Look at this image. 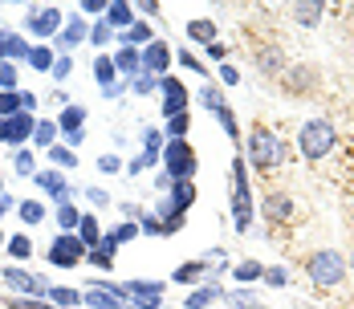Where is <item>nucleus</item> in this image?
Instances as JSON below:
<instances>
[{"instance_id": "39448f33", "label": "nucleus", "mask_w": 354, "mask_h": 309, "mask_svg": "<svg viewBox=\"0 0 354 309\" xmlns=\"http://www.w3.org/2000/svg\"><path fill=\"white\" fill-rule=\"evenodd\" d=\"M82 236H70V232H62L57 241L49 244V265H62V269H77L82 265Z\"/></svg>"}, {"instance_id": "4c0bfd02", "label": "nucleus", "mask_w": 354, "mask_h": 309, "mask_svg": "<svg viewBox=\"0 0 354 309\" xmlns=\"http://www.w3.org/2000/svg\"><path fill=\"white\" fill-rule=\"evenodd\" d=\"M94 265H98V269H110V265H114V248H110V244H98V248H94Z\"/></svg>"}, {"instance_id": "473e14b6", "label": "nucleus", "mask_w": 354, "mask_h": 309, "mask_svg": "<svg viewBox=\"0 0 354 309\" xmlns=\"http://www.w3.org/2000/svg\"><path fill=\"white\" fill-rule=\"evenodd\" d=\"M29 66H33V69H53L57 62H53V53H49V49H29Z\"/></svg>"}, {"instance_id": "37998d69", "label": "nucleus", "mask_w": 354, "mask_h": 309, "mask_svg": "<svg viewBox=\"0 0 354 309\" xmlns=\"http://www.w3.org/2000/svg\"><path fill=\"white\" fill-rule=\"evenodd\" d=\"M228 301H232V309H265V306H257L248 293H236V297H228Z\"/></svg>"}, {"instance_id": "bf43d9fd", "label": "nucleus", "mask_w": 354, "mask_h": 309, "mask_svg": "<svg viewBox=\"0 0 354 309\" xmlns=\"http://www.w3.org/2000/svg\"><path fill=\"white\" fill-rule=\"evenodd\" d=\"M351 265H354V261H351Z\"/></svg>"}, {"instance_id": "4468645a", "label": "nucleus", "mask_w": 354, "mask_h": 309, "mask_svg": "<svg viewBox=\"0 0 354 309\" xmlns=\"http://www.w3.org/2000/svg\"><path fill=\"white\" fill-rule=\"evenodd\" d=\"M29 131H37L33 118H29V114H17V118H8V122H4V142H25Z\"/></svg>"}, {"instance_id": "cd10ccee", "label": "nucleus", "mask_w": 354, "mask_h": 309, "mask_svg": "<svg viewBox=\"0 0 354 309\" xmlns=\"http://www.w3.org/2000/svg\"><path fill=\"white\" fill-rule=\"evenodd\" d=\"M21 110H25L21 94H0V118H17Z\"/></svg>"}, {"instance_id": "f257e3e1", "label": "nucleus", "mask_w": 354, "mask_h": 309, "mask_svg": "<svg viewBox=\"0 0 354 309\" xmlns=\"http://www.w3.org/2000/svg\"><path fill=\"white\" fill-rule=\"evenodd\" d=\"M248 163L257 167V171H273V167H281L285 163V142L269 127H252V135H248Z\"/></svg>"}, {"instance_id": "72a5a7b5", "label": "nucleus", "mask_w": 354, "mask_h": 309, "mask_svg": "<svg viewBox=\"0 0 354 309\" xmlns=\"http://www.w3.org/2000/svg\"><path fill=\"white\" fill-rule=\"evenodd\" d=\"M57 224H62V228H77V224H82V216H77L70 204H57Z\"/></svg>"}, {"instance_id": "49530a36", "label": "nucleus", "mask_w": 354, "mask_h": 309, "mask_svg": "<svg viewBox=\"0 0 354 309\" xmlns=\"http://www.w3.org/2000/svg\"><path fill=\"white\" fill-rule=\"evenodd\" d=\"M179 62H183V66L192 69V73H204V66H200V57H192V49H187V53H179Z\"/></svg>"}, {"instance_id": "a211bd4d", "label": "nucleus", "mask_w": 354, "mask_h": 309, "mask_svg": "<svg viewBox=\"0 0 354 309\" xmlns=\"http://www.w3.org/2000/svg\"><path fill=\"white\" fill-rule=\"evenodd\" d=\"M257 62H261V69H265V73H281V69H285V57H281V49H277V45H265Z\"/></svg>"}, {"instance_id": "5701e85b", "label": "nucleus", "mask_w": 354, "mask_h": 309, "mask_svg": "<svg viewBox=\"0 0 354 309\" xmlns=\"http://www.w3.org/2000/svg\"><path fill=\"white\" fill-rule=\"evenodd\" d=\"M204 269H208L204 261H187V265H179V269H176V281H179V285H196V281L204 277Z\"/></svg>"}, {"instance_id": "6e6552de", "label": "nucleus", "mask_w": 354, "mask_h": 309, "mask_svg": "<svg viewBox=\"0 0 354 309\" xmlns=\"http://www.w3.org/2000/svg\"><path fill=\"white\" fill-rule=\"evenodd\" d=\"M122 297H135L139 309H155L163 301V285H155V281H127L122 285Z\"/></svg>"}, {"instance_id": "8fccbe9b", "label": "nucleus", "mask_w": 354, "mask_h": 309, "mask_svg": "<svg viewBox=\"0 0 354 309\" xmlns=\"http://www.w3.org/2000/svg\"><path fill=\"white\" fill-rule=\"evenodd\" d=\"M66 73H70V57H62V62H57V66H53V77H57V82H62V77H66Z\"/></svg>"}, {"instance_id": "20e7f679", "label": "nucleus", "mask_w": 354, "mask_h": 309, "mask_svg": "<svg viewBox=\"0 0 354 309\" xmlns=\"http://www.w3.org/2000/svg\"><path fill=\"white\" fill-rule=\"evenodd\" d=\"M232 212H236V228L245 232V228H248V216H252V196H248L245 159H236V163H232Z\"/></svg>"}, {"instance_id": "864d4df0", "label": "nucleus", "mask_w": 354, "mask_h": 309, "mask_svg": "<svg viewBox=\"0 0 354 309\" xmlns=\"http://www.w3.org/2000/svg\"><path fill=\"white\" fill-rule=\"evenodd\" d=\"M8 309H49V306H33V301H8Z\"/></svg>"}, {"instance_id": "2f4dec72", "label": "nucleus", "mask_w": 354, "mask_h": 309, "mask_svg": "<svg viewBox=\"0 0 354 309\" xmlns=\"http://www.w3.org/2000/svg\"><path fill=\"white\" fill-rule=\"evenodd\" d=\"M8 252H12L17 261H25V256H33V241H29V236H12V241H8Z\"/></svg>"}, {"instance_id": "aec40b11", "label": "nucleus", "mask_w": 354, "mask_h": 309, "mask_svg": "<svg viewBox=\"0 0 354 309\" xmlns=\"http://www.w3.org/2000/svg\"><path fill=\"white\" fill-rule=\"evenodd\" d=\"M196 204V187L183 179V183H176V196H171V207H176V216L179 212H187V207Z\"/></svg>"}, {"instance_id": "423d86ee", "label": "nucleus", "mask_w": 354, "mask_h": 309, "mask_svg": "<svg viewBox=\"0 0 354 309\" xmlns=\"http://www.w3.org/2000/svg\"><path fill=\"white\" fill-rule=\"evenodd\" d=\"M163 163H167V171H171V175L179 179V183H183L187 175L196 171V151H192V147H187L183 138H176V142H171V147L163 151Z\"/></svg>"}, {"instance_id": "f03ea898", "label": "nucleus", "mask_w": 354, "mask_h": 309, "mask_svg": "<svg viewBox=\"0 0 354 309\" xmlns=\"http://www.w3.org/2000/svg\"><path fill=\"white\" fill-rule=\"evenodd\" d=\"M297 147H301V155H306L310 163H318V159H326V155L338 147V131H334L326 118H314V122H306V127H301Z\"/></svg>"}, {"instance_id": "3c124183", "label": "nucleus", "mask_w": 354, "mask_h": 309, "mask_svg": "<svg viewBox=\"0 0 354 309\" xmlns=\"http://www.w3.org/2000/svg\"><path fill=\"white\" fill-rule=\"evenodd\" d=\"M220 73H224V82H228V86H236V82H241V73H236V69H228V66L220 69Z\"/></svg>"}, {"instance_id": "412c9836", "label": "nucleus", "mask_w": 354, "mask_h": 309, "mask_svg": "<svg viewBox=\"0 0 354 309\" xmlns=\"http://www.w3.org/2000/svg\"><path fill=\"white\" fill-rule=\"evenodd\" d=\"M135 236H139V228H135V224H127V220H122V224H118V228H110V236H102V244H110V248H118V244L135 241Z\"/></svg>"}, {"instance_id": "58836bf2", "label": "nucleus", "mask_w": 354, "mask_h": 309, "mask_svg": "<svg viewBox=\"0 0 354 309\" xmlns=\"http://www.w3.org/2000/svg\"><path fill=\"white\" fill-rule=\"evenodd\" d=\"M12 163H17V171H21V175H37V163H33V155H29V151H21Z\"/></svg>"}, {"instance_id": "f704fd0d", "label": "nucleus", "mask_w": 354, "mask_h": 309, "mask_svg": "<svg viewBox=\"0 0 354 309\" xmlns=\"http://www.w3.org/2000/svg\"><path fill=\"white\" fill-rule=\"evenodd\" d=\"M0 86H4V94H12V86H17V66L12 62H0Z\"/></svg>"}, {"instance_id": "b1692460", "label": "nucleus", "mask_w": 354, "mask_h": 309, "mask_svg": "<svg viewBox=\"0 0 354 309\" xmlns=\"http://www.w3.org/2000/svg\"><path fill=\"white\" fill-rule=\"evenodd\" d=\"M293 17L301 25H314V21H322V4L318 0H301V4H293Z\"/></svg>"}, {"instance_id": "a19ab883", "label": "nucleus", "mask_w": 354, "mask_h": 309, "mask_svg": "<svg viewBox=\"0 0 354 309\" xmlns=\"http://www.w3.org/2000/svg\"><path fill=\"white\" fill-rule=\"evenodd\" d=\"M114 69H139V57H135L131 49H122V53L114 57Z\"/></svg>"}, {"instance_id": "f3484780", "label": "nucleus", "mask_w": 354, "mask_h": 309, "mask_svg": "<svg viewBox=\"0 0 354 309\" xmlns=\"http://www.w3.org/2000/svg\"><path fill=\"white\" fill-rule=\"evenodd\" d=\"M220 297H224V293H220L216 285H208V289H196V293H187V301H183V306H187V309H208L212 301H220Z\"/></svg>"}, {"instance_id": "9b49d317", "label": "nucleus", "mask_w": 354, "mask_h": 309, "mask_svg": "<svg viewBox=\"0 0 354 309\" xmlns=\"http://www.w3.org/2000/svg\"><path fill=\"white\" fill-rule=\"evenodd\" d=\"M167 62H171V49H167L163 41H151L147 53H142V69H147V73H163Z\"/></svg>"}, {"instance_id": "ddd939ff", "label": "nucleus", "mask_w": 354, "mask_h": 309, "mask_svg": "<svg viewBox=\"0 0 354 309\" xmlns=\"http://www.w3.org/2000/svg\"><path fill=\"white\" fill-rule=\"evenodd\" d=\"M265 216H269L273 224H285V220H293V200H289L285 191H273V196L265 200Z\"/></svg>"}, {"instance_id": "a18cd8bd", "label": "nucleus", "mask_w": 354, "mask_h": 309, "mask_svg": "<svg viewBox=\"0 0 354 309\" xmlns=\"http://www.w3.org/2000/svg\"><path fill=\"white\" fill-rule=\"evenodd\" d=\"M139 41H151V29L147 25H131V45H139Z\"/></svg>"}, {"instance_id": "79ce46f5", "label": "nucleus", "mask_w": 354, "mask_h": 309, "mask_svg": "<svg viewBox=\"0 0 354 309\" xmlns=\"http://www.w3.org/2000/svg\"><path fill=\"white\" fill-rule=\"evenodd\" d=\"M216 114H220V122H224V131H228V138H236V118H232V110H228V106H220Z\"/></svg>"}, {"instance_id": "0eeeda50", "label": "nucleus", "mask_w": 354, "mask_h": 309, "mask_svg": "<svg viewBox=\"0 0 354 309\" xmlns=\"http://www.w3.org/2000/svg\"><path fill=\"white\" fill-rule=\"evenodd\" d=\"M25 25H29V33H37V37H49L53 29H62V8H49V4H37V8H29V17H25Z\"/></svg>"}, {"instance_id": "bb28decb", "label": "nucleus", "mask_w": 354, "mask_h": 309, "mask_svg": "<svg viewBox=\"0 0 354 309\" xmlns=\"http://www.w3.org/2000/svg\"><path fill=\"white\" fill-rule=\"evenodd\" d=\"M49 297H53V301H57L62 309L82 306V293H77V289H62V285H57V289H49Z\"/></svg>"}, {"instance_id": "de8ad7c7", "label": "nucleus", "mask_w": 354, "mask_h": 309, "mask_svg": "<svg viewBox=\"0 0 354 309\" xmlns=\"http://www.w3.org/2000/svg\"><path fill=\"white\" fill-rule=\"evenodd\" d=\"M102 8H110L106 0H82V12H90V17H94V12H102Z\"/></svg>"}, {"instance_id": "dca6fc26", "label": "nucleus", "mask_w": 354, "mask_h": 309, "mask_svg": "<svg viewBox=\"0 0 354 309\" xmlns=\"http://www.w3.org/2000/svg\"><path fill=\"white\" fill-rule=\"evenodd\" d=\"M0 57H29V45H25L17 33L0 29Z\"/></svg>"}, {"instance_id": "c9c22d12", "label": "nucleus", "mask_w": 354, "mask_h": 309, "mask_svg": "<svg viewBox=\"0 0 354 309\" xmlns=\"http://www.w3.org/2000/svg\"><path fill=\"white\" fill-rule=\"evenodd\" d=\"M37 142H41V147H53V135H57V122H37Z\"/></svg>"}, {"instance_id": "7c9ffc66", "label": "nucleus", "mask_w": 354, "mask_h": 309, "mask_svg": "<svg viewBox=\"0 0 354 309\" xmlns=\"http://www.w3.org/2000/svg\"><path fill=\"white\" fill-rule=\"evenodd\" d=\"M265 277V265H257V261H241L236 265V281H261Z\"/></svg>"}, {"instance_id": "ea45409f", "label": "nucleus", "mask_w": 354, "mask_h": 309, "mask_svg": "<svg viewBox=\"0 0 354 309\" xmlns=\"http://www.w3.org/2000/svg\"><path fill=\"white\" fill-rule=\"evenodd\" d=\"M49 159L53 163H62V167H73L77 159H73V151H62V147H49Z\"/></svg>"}, {"instance_id": "7ed1b4c3", "label": "nucleus", "mask_w": 354, "mask_h": 309, "mask_svg": "<svg viewBox=\"0 0 354 309\" xmlns=\"http://www.w3.org/2000/svg\"><path fill=\"white\" fill-rule=\"evenodd\" d=\"M342 277H346V261H342L334 248H326V252H314V256H310V281H314V285L334 289Z\"/></svg>"}, {"instance_id": "a878e982", "label": "nucleus", "mask_w": 354, "mask_h": 309, "mask_svg": "<svg viewBox=\"0 0 354 309\" xmlns=\"http://www.w3.org/2000/svg\"><path fill=\"white\" fill-rule=\"evenodd\" d=\"M131 8H135V4H127V0H114V4L106 8V21H110V25H131V21H135V17H131Z\"/></svg>"}, {"instance_id": "c756f323", "label": "nucleus", "mask_w": 354, "mask_h": 309, "mask_svg": "<svg viewBox=\"0 0 354 309\" xmlns=\"http://www.w3.org/2000/svg\"><path fill=\"white\" fill-rule=\"evenodd\" d=\"M17 212H21V220H25V224H41V220H45V207L37 204V200H25Z\"/></svg>"}, {"instance_id": "c85d7f7f", "label": "nucleus", "mask_w": 354, "mask_h": 309, "mask_svg": "<svg viewBox=\"0 0 354 309\" xmlns=\"http://www.w3.org/2000/svg\"><path fill=\"white\" fill-rule=\"evenodd\" d=\"M94 73H98V82L106 86V94H114V62H110V57H98Z\"/></svg>"}, {"instance_id": "393cba45", "label": "nucleus", "mask_w": 354, "mask_h": 309, "mask_svg": "<svg viewBox=\"0 0 354 309\" xmlns=\"http://www.w3.org/2000/svg\"><path fill=\"white\" fill-rule=\"evenodd\" d=\"M187 37H196L204 45H216V25L212 21H187Z\"/></svg>"}, {"instance_id": "2eb2a0df", "label": "nucleus", "mask_w": 354, "mask_h": 309, "mask_svg": "<svg viewBox=\"0 0 354 309\" xmlns=\"http://www.w3.org/2000/svg\"><path fill=\"white\" fill-rule=\"evenodd\" d=\"M37 183L49 191V196H57V204H66V196H70V187H66V179L53 171H37Z\"/></svg>"}, {"instance_id": "4d7b16f0", "label": "nucleus", "mask_w": 354, "mask_h": 309, "mask_svg": "<svg viewBox=\"0 0 354 309\" xmlns=\"http://www.w3.org/2000/svg\"><path fill=\"white\" fill-rule=\"evenodd\" d=\"M0 142H4V118H0Z\"/></svg>"}, {"instance_id": "e433bc0d", "label": "nucleus", "mask_w": 354, "mask_h": 309, "mask_svg": "<svg viewBox=\"0 0 354 309\" xmlns=\"http://www.w3.org/2000/svg\"><path fill=\"white\" fill-rule=\"evenodd\" d=\"M82 37H86V25H82V21H70V25H66V41H62V45L70 49V45H77Z\"/></svg>"}, {"instance_id": "09e8293b", "label": "nucleus", "mask_w": 354, "mask_h": 309, "mask_svg": "<svg viewBox=\"0 0 354 309\" xmlns=\"http://www.w3.org/2000/svg\"><path fill=\"white\" fill-rule=\"evenodd\" d=\"M200 98H204V102L212 106V110H220V106H224V98H220V94H216L212 86H208V90H204V94H200Z\"/></svg>"}, {"instance_id": "9d476101", "label": "nucleus", "mask_w": 354, "mask_h": 309, "mask_svg": "<svg viewBox=\"0 0 354 309\" xmlns=\"http://www.w3.org/2000/svg\"><path fill=\"white\" fill-rule=\"evenodd\" d=\"M4 281H8L12 289H25V293H45V297H49V285H45L41 277L25 273V269H4Z\"/></svg>"}, {"instance_id": "5fc2aeb1", "label": "nucleus", "mask_w": 354, "mask_h": 309, "mask_svg": "<svg viewBox=\"0 0 354 309\" xmlns=\"http://www.w3.org/2000/svg\"><path fill=\"white\" fill-rule=\"evenodd\" d=\"M265 277H269L273 285H285V273H281V269H269V273H265Z\"/></svg>"}, {"instance_id": "c03bdc74", "label": "nucleus", "mask_w": 354, "mask_h": 309, "mask_svg": "<svg viewBox=\"0 0 354 309\" xmlns=\"http://www.w3.org/2000/svg\"><path fill=\"white\" fill-rule=\"evenodd\" d=\"M167 131H171V135H187V114H176V118H171V122H167Z\"/></svg>"}, {"instance_id": "603ef678", "label": "nucleus", "mask_w": 354, "mask_h": 309, "mask_svg": "<svg viewBox=\"0 0 354 309\" xmlns=\"http://www.w3.org/2000/svg\"><path fill=\"white\" fill-rule=\"evenodd\" d=\"M98 167H102V171H118V159H114V155H106V159H102Z\"/></svg>"}, {"instance_id": "f8f14e48", "label": "nucleus", "mask_w": 354, "mask_h": 309, "mask_svg": "<svg viewBox=\"0 0 354 309\" xmlns=\"http://www.w3.org/2000/svg\"><path fill=\"white\" fill-rule=\"evenodd\" d=\"M163 94H167V102H163V114H183V106H187V90L179 86L176 77H163Z\"/></svg>"}, {"instance_id": "1a4fd4ad", "label": "nucleus", "mask_w": 354, "mask_h": 309, "mask_svg": "<svg viewBox=\"0 0 354 309\" xmlns=\"http://www.w3.org/2000/svg\"><path fill=\"white\" fill-rule=\"evenodd\" d=\"M82 297H86V306H94V309H118V301H122V285H90Z\"/></svg>"}, {"instance_id": "6ab92c4d", "label": "nucleus", "mask_w": 354, "mask_h": 309, "mask_svg": "<svg viewBox=\"0 0 354 309\" xmlns=\"http://www.w3.org/2000/svg\"><path fill=\"white\" fill-rule=\"evenodd\" d=\"M77 232H82V244H90V248H98V244H102V228H98V220H94V216H82Z\"/></svg>"}, {"instance_id": "4be33fe9", "label": "nucleus", "mask_w": 354, "mask_h": 309, "mask_svg": "<svg viewBox=\"0 0 354 309\" xmlns=\"http://www.w3.org/2000/svg\"><path fill=\"white\" fill-rule=\"evenodd\" d=\"M82 118H86V110H82V106H70V110H62L57 127H62V131H70V138H73V135H82V131H77V127H82Z\"/></svg>"}, {"instance_id": "6e6d98bb", "label": "nucleus", "mask_w": 354, "mask_h": 309, "mask_svg": "<svg viewBox=\"0 0 354 309\" xmlns=\"http://www.w3.org/2000/svg\"><path fill=\"white\" fill-rule=\"evenodd\" d=\"M4 212H8V200H0V216H4Z\"/></svg>"}, {"instance_id": "13d9d810", "label": "nucleus", "mask_w": 354, "mask_h": 309, "mask_svg": "<svg viewBox=\"0 0 354 309\" xmlns=\"http://www.w3.org/2000/svg\"><path fill=\"white\" fill-rule=\"evenodd\" d=\"M0 241H4V232H0Z\"/></svg>"}]
</instances>
